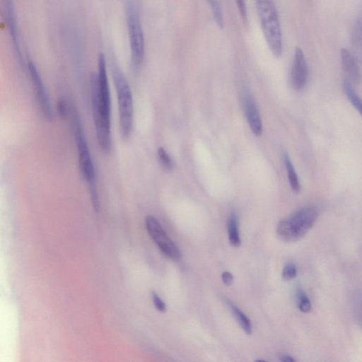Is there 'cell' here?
<instances>
[{
  "label": "cell",
  "instance_id": "cell-14",
  "mask_svg": "<svg viewBox=\"0 0 362 362\" xmlns=\"http://www.w3.org/2000/svg\"><path fill=\"white\" fill-rule=\"evenodd\" d=\"M227 304L232 311L235 318L238 322L241 328L245 331L247 334L252 333V324L250 319L247 315L242 312V310L237 307L233 302L227 300Z\"/></svg>",
  "mask_w": 362,
  "mask_h": 362
},
{
  "label": "cell",
  "instance_id": "cell-13",
  "mask_svg": "<svg viewBox=\"0 0 362 362\" xmlns=\"http://www.w3.org/2000/svg\"><path fill=\"white\" fill-rule=\"evenodd\" d=\"M228 230L230 245L233 247H239L241 241L238 230V220L235 212H232L228 218Z\"/></svg>",
  "mask_w": 362,
  "mask_h": 362
},
{
  "label": "cell",
  "instance_id": "cell-16",
  "mask_svg": "<svg viewBox=\"0 0 362 362\" xmlns=\"http://www.w3.org/2000/svg\"><path fill=\"white\" fill-rule=\"evenodd\" d=\"M343 88L352 105L361 114L362 110L361 98L354 89L351 81H350L348 78H345L344 80Z\"/></svg>",
  "mask_w": 362,
  "mask_h": 362
},
{
  "label": "cell",
  "instance_id": "cell-4",
  "mask_svg": "<svg viewBox=\"0 0 362 362\" xmlns=\"http://www.w3.org/2000/svg\"><path fill=\"white\" fill-rule=\"evenodd\" d=\"M260 25L267 45L276 58L282 54V35L279 16L271 0H256Z\"/></svg>",
  "mask_w": 362,
  "mask_h": 362
},
{
  "label": "cell",
  "instance_id": "cell-12",
  "mask_svg": "<svg viewBox=\"0 0 362 362\" xmlns=\"http://www.w3.org/2000/svg\"><path fill=\"white\" fill-rule=\"evenodd\" d=\"M341 58L343 68L349 76L350 81L359 83L361 81V72L357 59L348 49H341Z\"/></svg>",
  "mask_w": 362,
  "mask_h": 362
},
{
  "label": "cell",
  "instance_id": "cell-3",
  "mask_svg": "<svg viewBox=\"0 0 362 362\" xmlns=\"http://www.w3.org/2000/svg\"><path fill=\"white\" fill-rule=\"evenodd\" d=\"M317 216L318 211L313 206L298 209L279 223L276 228L278 238L288 243L301 239L313 226Z\"/></svg>",
  "mask_w": 362,
  "mask_h": 362
},
{
  "label": "cell",
  "instance_id": "cell-11",
  "mask_svg": "<svg viewBox=\"0 0 362 362\" xmlns=\"http://www.w3.org/2000/svg\"><path fill=\"white\" fill-rule=\"evenodd\" d=\"M244 108L248 124L252 133L261 136L262 133V122L257 106L252 96L247 92L244 96Z\"/></svg>",
  "mask_w": 362,
  "mask_h": 362
},
{
  "label": "cell",
  "instance_id": "cell-6",
  "mask_svg": "<svg viewBox=\"0 0 362 362\" xmlns=\"http://www.w3.org/2000/svg\"><path fill=\"white\" fill-rule=\"evenodd\" d=\"M127 24L131 52V67L140 69L144 57V37L139 11L135 0H125Z\"/></svg>",
  "mask_w": 362,
  "mask_h": 362
},
{
  "label": "cell",
  "instance_id": "cell-21",
  "mask_svg": "<svg viewBox=\"0 0 362 362\" xmlns=\"http://www.w3.org/2000/svg\"><path fill=\"white\" fill-rule=\"evenodd\" d=\"M297 269L293 263H288L285 266L282 272V277L284 280H291L296 277Z\"/></svg>",
  "mask_w": 362,
  "mask_h": 362
},
{
  "label": "cell",
  "instance_id": "cell-23",
  "mask_svg": "<svg viewBox=\"0 0 362 362\" xmlns=\"http://www.w3.org/2000/svg\"><path fill=\"white\" fill-rule=\"evenodd\" d=\"M151 296L156 309L160 312H165L166 310L165 304L162 299H160L158 295L155 291H152Z\"/></svg>",
  "mask_w": 362,
  "mask_h": 362
},
{
  "label": "cell",
  "instance_id": "cell-7",
  "mask_svg": "<svg viewBox=\"0 0 362 362\" xmlns=\"http://www.w3.org/2000/svg\"><path fill=\"white\" fill-rule=\"evenodd\" d=\"M146 230L163 253L173 260H178L181 252L178 247L169 238L158 220L151 215L145 218Z\"/></svg>",
  "mask_w": 362,
  "mask_h": 362
},
{
  "label": "cell",
  "instance_id": "cell-2",
  "mask_svg": "<svg viewBox=\"0 0 362 362\" xmlns=\"http://www.w3.org/2000/svg\"><path fill=\"white\" fill-rule=\"evenodd\" d=\"M74 139L78 153L81 174L88 185L93 206L96 212L100 210L96 175L88 144L78 114L74 107L70 110Z\"/></svg>",
  "mask_w": 362,
  "mask_h": 362
},
{
  "label": "cell",
  "instance_id": "cell-9",
  "mask_svg": "<svg viewBox=\"0 0 362 362\" xmlns=\"http://www.w3.org/2000/svg\"><path fill=\"white\" fill-rule=\"evenodd\" d=\"M26 67L29 72L31 83L35 89L37 103L41 112L48 120H52L54 112L52 103L42 77L37 67L32 62H28L26 63Z\"/></svg>",
  "mask_w": 362,
  "mask_h": 362
},
{
  "label": "cell",
  "instance_id": "cell-19",
  "mask_svg": "<svg viewBox=\"0 0 362 362\" xmlns=\"http://www.w3.org/2000/svg\"><path fill=\"white\" fill-rule=\"evenodd\" d=\"M361 20L359 17L355 23L352 34V44L359 50L361 48Z\"/></svg>",
  "mask_w": 362,
  "mask_h": 362
},
{
  "label": "cell",
  "instance_id": "cell-18",
  "mask_svg": "<svg viewBox=\"0 0 362 362\" xmlns=\"http://www.w3.org/2000/svg\"><path fill=\"white\" fill-rule=\"evenodd\" d=\"M157 153L161 165L166 170H171L174 166V163L166 150L161 146L158 147Z\"/></svg>",
  "mask_w": 362,
  "mask_h": 362
},
{
  "label": "cell",
  "instance_id": "cell-8",
  "mask_svg": "<svg viewBox=\"0 0 362 362\" xmlns=\"http://www.w3.org/2000/svg\"><path fill=\"white\" fill-rule=\"evenodd\" d=\"M0 18L7 27L19 63L25 65L20 45L13 0H0Z\"/></svg>",
  "mask_w": 362,
  "mask_h": 362
},
{
  "label": "cell",
  "instance_id": "cell-25",
  "mask_svg": "<svg viewBox=\"0 0 362 362\" xmlns=\"http://www.w3.org/2000/svg\"><path fill=\"white\" fill-rule=\"evenodd\" d=\"M280 360L284 362H294L295 359L288 355H282Z\"/></svg>",
  "mask_w": 362,
  "mask_h": 362
},
{
  "label": "cell",
  "instance_id": "cell-15",
  "mask_svg": "<svg viewBox=\"0 0 362 362\" xmlns=\"http://www.w3.org/2000/svg\"><path fill=\"white\" fill-rule=\"evenodd\" d=\"M283 156L291 187L294 192L298 193L300 190V184L296 170L288 153L284 152Z\"/></svg>",
  "mask_w": 362,
  "mask_h": 362
},
{
  "label": "cell",
  "instance_id": "cell-22",
  "mask_svg": "<svg viewBox=\"0 0 362 362\" xmlns=\"http://www.w3.org/2000/svg\"><path fill=\"white\" fill-rule=\"evenodd\" d=\"M243 22L247 21V12L245 0H235Z\"/></svg>",
  "mask_w": 362,
  "mask_h": 362
},
{
  "label": "cell",
  "instance_id": "cell-1",
  "mask_svg": "<svg viewBox=\"0 0 362 362\" xmlns=\"http://www.w3.org/2000/svg\"><path fill=\"white\" fill-rule=\"evenodd\" d=\"M93 118L98 145L107 153L112 146L110 136V96L105 56L98 55V74L90 77Z\"/></svg>",
  "mask_w": 362,
  "mask_h": 362
},
{
  "label": "cell",
  "instance_id": "cell-17",
  "mask_svg": "<svg viewBox=\"0 0 362 362\" xmlns=\"http://www.w3.org/2000/svg\"><path fill=\"white\" fill-rule=\"evenodd\" d=\"M211 7V10L214 18V21L221 29L223 27V16L219 0H207Z\"/></svg>",
  "mask_w": 362,
  "mask_h": 362
},
{
  "label": "cell",
  "instance_id": "cell-20",
  "mask_svg": "<svg viewBox=\"0 0 362 362\" xmlns=\"http://www.w3.org/2000/svg\"><path fill=\"white\" fill-rule=\"evenodd\" d=\"M298 306L303 313H308L311 309V304L308 296L303 291L298 293Z\"/></svg>",
  "mask_w": 362,
  "mask_h": 362
},
{
  "label": "cell",
  "instance_id": "cell-24",
  "mask_svg": "<svg viewBox=\"0 0 362 362\" xmlns=\"http://www.w3.org/2000/svg\"><path fill=\"white\" fill-rule=\"evenodd\" d=\"M222 281L226 286H230L233 282V276L228 272H224L221 275Z\"/></svg>",
  "mask_w": 362,
  "mask_h": 362
},
{
  "label": "cell",
  "instance_id": "cell-10",
  "mask_svg": "<svg viewBox=\"0 0 362 362\" xmlns=\"http://www.w3.org/2000/svg\"><path fill=\"white\" fill-rule=\"evenodd\" d=\"M308 76V69L304 53L300 47H296L291 69V81L294 88L302 90L306 84Z\"/></svg>",
  "mask_w": 362,
  "mask_h": 362
},
{
  "label": "cell",
  "instance_id": "cell-5",
  "mask_svg": "<svg viewBox=\"0 0 362 362\" xmlns=\"http://www.w3.org/2000/svg\"><path fill=\"white\" fill-rule=\"evenodd\" d=\"M112 74L117 95L120 133L122 138L127 139L132 128V94L125 76L114 62L112 64Z\"/></svg>",
  "mask_w": 362,
  "mask_h": 362
}]
</instances>
